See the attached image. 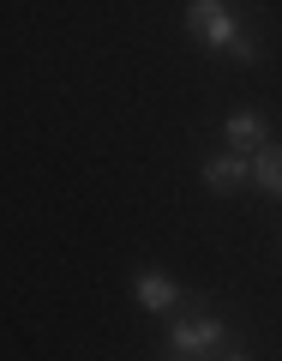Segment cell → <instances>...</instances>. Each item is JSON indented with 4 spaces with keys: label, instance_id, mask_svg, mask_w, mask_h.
I'll return each instance as SVG.
<instances>
[{
    "label": "cell",
    "instance_id": "obj_1",
    "mask_svg": "<svg viewBox=\"0 0 282 361\" xmlns=\"http://www.w3.org/2000/svg\"><path fill=\"white\" fill-rule=\"evenodd\" d=\"M186 37H193L198 49H210V54H234L241 66L258 61L252 37H246L241 13H234L229 0H186Z\"/></svg>",
    "mask_w": 282,
    "mask_h": 361
},
{
    "label": "cell",
    "instance_id": "obj_2",
    "mask_svg": "<svg viewBox=\"0 0 282 361\" xmlns=\"http://www.w3.org/2000/svg\"><path fill=\"white\" fill-rule=\"evenodd\" d=\"M162 355H174V361H210V355L241 361L246 349H241V337H234L222 319H210V313H186V319H174V325H168Z\"/></svg>",
    "mask_w": 282,
    "mask_h": 361
},
{
    "label": "cell",
    "instance_id": "obj_3",
    "mask_svg": "<svg viewBox=\"0 0 282 361\" xmlns=\"http://www.w3.org/2000/svg\"><path fill=\"white\" fill-rule=\"evenodd\" d=\"M246 180H252V157H246V151L205 157V187H210V193H241Z\"/></svg>",
    "mask_w": 282,
    "mask_h": 361
},
{
    "label": "cell",
    "instance_id": "obj_4",
    "mask_svg": "<svg viewBox=\"0 0 282 361\" xmlns=\"http://www.w3.org/2000/svg\"><path fill=\"white\" fill-rule=\"evenodd\" d=\"M132 295H139L144 313H174L180 307V283L168 271H139V277H132Z\"/></svg>",
    "mask_w": 282,
    "mask_h": 361
},
{
    "label": "cell",
    "instance_id": "obj_5",
    "mask_svg": "<svg viewBox=\"0 0 282 361\" xmlns=\"http://www.w3.org/2000/svg\"><path fill=\"white\" fill-rule=\"evenodd\" d=\"M222 133H229V151H246V157H252L258 145L270 139L264 115H252V109H234V115H229V127H222Z\"/></svg>",
    "mask_w": 282,
    "mask_h": 361
},
{
    "label": "cell",
    "instance_id": "obj_6",
    "mask_svg": "<svg viewBox=\"0 0 282 361\" xmlns=\"http://www.w3.org/2000/svg\"><path fill=\"white\" fill-rule=\"evenodd\" d=\"M252 180H258V187H264V193L270 199H282V145H258V151H252Z\"/></svg>",
    "mask_w": 282,
    "mask_h": 361
}]
</instances>
